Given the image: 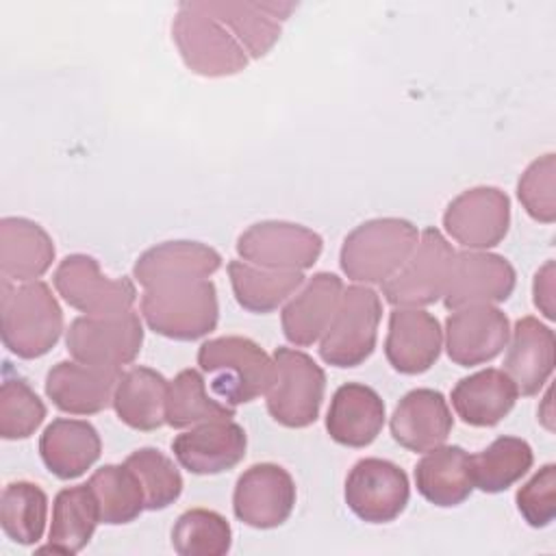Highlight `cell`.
Returning <instances> with one entry per match:
<instances>
[{"mask_svg":"<svg viewBox=\"0 0 556 556\" xmlns=\"http://www.w3.org/2000/svg\"><path fill=\"white\" fill-rule=\"evenodd\" d=\"M2 343L20 358L48 354L63 332V311L50 287L41 280L0 285Z\"/></svg>","mask_w":556,"mask_h":556,"instance_id":"1","label":"cell"},{"mask_svg":"<svg viewBox=\"0 0 556 556\" xmlns=\"http://www.w3.org/2000/svg\"><path fill=\"white\" fill-rule=\"evenodd\" d=\"M141 315L150 330L174 341H195L217 326L219 304L208 278L167 280L143 289Z\"/></svg>","mask_w":556,"mask_h":556,"instance_id":"2","label":"cell"},{"mask_svg":"<svg viewBox=\"0 0 556 556\" xmlns=\"http://www.w3.org/2000/svg\"><path fill=\"white\" fill-rule=\"evenodd\" d=\"M198 365L211 378L213 393L232 408L265 395L274 378V358L248 337L204 341Z\"/></svg>","mask_w":556,"mask_h":556,"instance_id":"3","label":"cell"},{"mask_svg":"<svg viewBox=\"0 0 556 556\" xmlns=\"http://www.w3.org/2000/svg\"><path fill=\"white\" fill-rule=\"evenodd\" d=\"M417 228L402 217H376L356 226L341 245V269L354 282L382 285L410 256Z\"/></svg>","mask_w":556,"mask_h":556,"instance_id":"4","label":"cell"},{"mask_svg":"<svg viewBox=\"0 0 556 556\" xmlns=\"http://www.w3.org/2000/svg\"><path fill=\"white\" fill-rule=\"evenodd\" d=\"M172 37L185 65L204 78L239 74L250 61L235 35L198 2L178 4Z\"/></svg>","mask_w":556,"mask_h":556,"instance_id":"5","label":"cell"},{"mask_svg":"<svg viewBox=\"0 0 556 556\" xmlns=\"http://www.w3.org/2000/svg\"><path fill=\"white\" fill-rule=\"evenodd\" d=\"M274 378L265 393L267 410L285 428H306L319 417L326 391L324 369L304 352L276 348Z\"/></svg>","mask_w":556,"mask_h":556,"instance_id":"6","label":"cell"},{"mask_svg":"<svg viewBox=\"0 0 556 556\" xmlns=\"http://www.w3.org/2000/svg\"><path fill=\"white\" fill-rule=\"evenodd\" d=\"M380 317L382 302L371 287L343 289L332 321L319 339L321 361L341 369L365 363L376 348Z\"/></svg>","mask_w":556,"mask_h":556,"instance_id":"7","label":"cell"},{"mask_svg":"<svg viewBox=\"0 0 556 556\" xmlns=\"http://www.w3.org/2000/svg\"><path fill=\"white\" fill-rule=\"evenodd\" d=\"M454 254V248L437 228H426L404 265L380 285L382 295L395 308L434 304L447 287Z\"/></svg>","mask_w":556,"mask_h":556,"instance_id":"8","label":"cell"},{"mask_svg":"<svg viewBox=\"0 0 556 556\" xmlns=\"http://www.w3.org/2000/svg\"><path fill=\"white\" fill-rule=\"evenodd\" d=\"M54 289L87 317H115L132 311L137 291L128 278H109L89 254L65 256L54 276Z\"/></svg>","mask_w":556,"mask_h":556,"instance_id":"9","label":"cell"},{"mask_svg":"<svg viewBox=\"0 0 556 556\" xmlns=\"http://www.w3.org/2000/svg\"><path fill=\"white\" fill-rule=\"evenodd\" d=\"M143 343V326L135 311L115 317H76L65 334L74 361L106 369L132 363Z\"/></svg>","mask_w":556,"mask_h":556,"instance_id":"10","label":"cell"},{"mask_svg":"<svg viewBox=\"0 0 556 556\" xmlns=\"http://www.w3.org/2000/svg\"><path fill=\"white\" fill-rule=\"evenodd\" d=\"M321 248L324 241L315 230L278 219L252 224L237 239V252L245 263L285 271H304L313 267Z\"/></svg>","mask_w":556,"mask_h":556,"instance_id":"11","label":"cell"},{"mask_svg":"<svg viewBox=\"0 0 556 556\" xmlns=\"http://www.w3.org/2000/svg\"><path fill=\"white\" fill-rule=\"evenodd\" d=\"M408 497V476L391 460L363 458L348 473L345 504L367 523L393 521L404 513Z\"/></svg>","mask_w":556,"mask_h":556,"instance_id":"12","label":"cell"},{"mask_svg":"<svg viewBox=\"0 0 556 556\" xmlns=\"http://www.w3.org/2000/svg\"><path fill=\"white\" fill-rule=\"evenodd\" d=\"M295 497V482L285 467L258 463L239 476L232 493V510L245 526L271 530L289 519Z\"/></svg>","mask_w":556,"mask_h":556,"instance_id":"13","label":"cell"},{"mask_svg":"<svg viewBox=\"0 0 556 556\" xmlns=\"http://www.w3.org/2000/svg\"><path fill=\"white\" fill-rule=\"evenodd\" d=\"M447 235L469 250L497 245L510 226V200L497 187H473L456 195L445 213Z\"/></svg>","mask_w":556,"mask_h":556,"instance_id":"14","label":"cell"},{"mask_svg":"<svg viewBox=\"0 0 556 556\" xmlns=\"http://www.w3.org/2000/svg\"><path fill=\"white\" fill-rule=\"evenodd\" d=\"M515 282L517 274L504 256L482 250H463L454 254L443 304L456 311L473 304L504 302L515 291Z\"/></svg>","mask_w":556,"mask_h":556,"instance_id":"15","label":"cell"},{"mask_svg":"<svg viewBox=\"0 0 556 556\" xmlns=\"http://www.w3.org/2000/svg\"><path fill=\"white\" fill-rule=\"evenodd\" d=\"M510 339L508 317L493 304L452 311L445 319V350L452 363L473 367L493 361Z\"/></svg>","mask_w":556,"mask_h":556,"instance_id":"16","label":"cell"},{"mask_svg":"<svg viewBox=\"0 0 556 556\" xmlns=\"http://www.w3.org/2000/svg\"><path fill=\"white\" fill-rule=\"evenodd\" d=\"M248 447L245 430L230 421H204L172 441L176 460L195 476H215L237 467Z\"/></svg>","mask_w":556,"mask_h":556,"instance_id":"17","label":"cell"},{"mask_svg":"<svg viewBox=\"0 0 556 556\" xmlns=\"http://www.w3.org/2000/svg\"><path fill=\"white\" fill-rule=\"evenodd\" d=\"M443 348V330L424 308H395L389 315L384 354L389 365L406 376L428 371Z\"/></svg>","mask_w":556,"mask_h":556,"instance_id":"18","label":"cell"},{"mask_svg":"<svg viewBox=\"0 0 556 556\" xmlns=\"http://www.w3.org/2000/svg\"><path fill=\"white\" fill-rule=\"evenodd\" d=\"M122 369L61 361L46 376V395L70 415H93L113 404V391Z\"/></svg>","mask_w":556,"mask_h":556,"instance_id":"19","label":"cell"},{"mask_svg":"<svg viewBox=\"0 0 556 556\" xmlns=\"http://www.w3.org/2000/svg\"><path fill=\"white\" fill-rule=\"evenodd\" d=\"M454 426L447 400L434 389H413L391 415L393 439L410 452H428L445 443Z\"/></svg>","mask_w":556,"mask_h":556,"instance_id":"20","label":"cell"},{"mask_svg":"<svg viewBox=\"0 0 556 556\" xmlns=\"http://www.w3.org/2000/svg\"><path fill=\"white\" fill-rule=\"evenodd\" d=\"M343 293V282L337 274L319 271L295 293L280 313L282 332L289 343L306 348L319 341L332 321Z\"/></svg>","mask_w":556,"mask_h":556,"instance_id":"21","label":"cell"},{"mask_svg":"<svg viewBox=\"0 0 556 556\" xmlns=\"http://www.w3.org/2000/svg\"><path fill=\"white\" fill-rule=\"evenodd\" d=\"M556 361L554 330L536 317H521L510 337L504 358V374L521 395H534L547 382Z\"/></svg>","mask_w":556,"mask_h":556,"instance_id":"22","label":"cell"},{"mask_svg":"<svg viewBox=\"0 0 556 556\" xmlns=\"http://www.w3.org/2000/svg\"><path fill=\"white\" fill-rule=\"evenodd\" d=\"M384 426V402L367 384H341L326 415V430L330 439L345 447H365L376 441Z\"/></svg>","mask_w":556,"mask_h":556,"instance_id":"23","label":"cell"},{"mask_svg":"<svg viewBox=\"0 0 556 556\" xmlns=\"http://www.w3.org/2000/svg\"><path fill=\"white\" fill-rule=\"evenodd\" d=\"M222 22L252 59L265 56L280 39V22L298 7L293 2H198Z\"/></svg>","mask_w":556,"mask_h":556,"instance_id":"24","label":"cell"},{"mask_svg":"<svg viewBox=\"0 0 556 556\" xmlns=\"http://www.w3.org/2000/svg\"><path fill=\"white\" fill-rule=\"evenodd\" d=\"M222 267V256L200 241H165L146 250L135 267V280L146 289L167 280L208 278Z\"/></svg>","mask_w":556,"mask_h":556,"instance_id":"25","label":"cell"},{"mask_svg":"<svg viewBox=\"0 0 556 556\" xmlns=\"http://www.w3.org/2000/svg\"><path fill=\"white\" fill-rule=\"evenodd\" d=\"M102 452L98 430L83 419H54L39 439V454L46 469L59 480L83 476Z\"/></svg>","mask_w":556,"mask_h":556,"instance_id":"26","label":"cell"},{"mask_svg":"<svg viewBox=\"0 0 556 556\" xmlns=\"http://www.w3.org/2000/svg\"><path fill=\"white\" fill-rule=\"evenodd\" d=\"M54 261L50 235L26 217L0 222V274L9 282H30L43 276Z\"/></svg>","mask_w":556,"mask_h":556,"instance_id":"27","label":"cell"},{"mask_svg":"<svg viewBox=\"0 0 556 556\" xmlns=\"http://www.w3.org/2000/svg\"><path fill=\"white\" fill-rule=\"evenodd\" d=\"M517 387L502 369H482L460 378L452 389L456 415L473 428L497 426L517 402Z\"/></svg>","mask_w":556,"mask_h":556,"instance_id":"28","label":"cell"},{"mask_svg":"<svg viewBox=\"0 0 556 556\" xmlns=\"http://www.w3.org/2000/svg\"><path fill=\"white\" fill-rule=\"evenodd\" d=\"M415 484L419 495L434 506L452 508L463 504L473 491L469 454L458 445L428 450L415 467Z\"/></svg>","mask_w":556,"mask_h":556,"instance_id":"29","label":"cell"},{"mask_svg":"<svg viewBox=\"0 0 556 556\" xmlns=\"http://www.w3.org/2000/svg\"><path fill=\"white\" fill-rule=\"evenodd\" d=\"M169 382L150 367L122 371L113 391V408L122 424L132 430L150 432L165 424V402Z\"/></svg>","mask_w":556,"mask_h":556,"instance_id":"30","label":"cell"},{"mask_svg":"<svg viewBox=\"0 0 556 556\" xmlns=\"http://www.w3.org/2000/svg\"><path fill=\"white\" fill-rule=\"evenodd\" d=\"M100 523V508L91 486L78 484L56 493L52 504V523L48 532V545L41 552L78 554L96 532Z\"/></svg>","mask_w":556,"mask_h":556,"instance_id":"31","label":"cell"},{"mask_svg":"<svg viewBox=\"0 0 556 556\" xmlns=\"http://www.w3.org/2000/svg\"><path fill=\"white\" fill-rule=\"evenodd\" d=\"M232 293L250 313H271L304 285L302 271L265 269L245 261L228 263Z\"/></svg>","mask_w":556,"mask_h":556,"instance_id":"32","label":"cell"},{"mask_svg":"<svg viewBox=\"0 0 556 556\" xmlns=\"http://www.w3.org/2000/svg\"><path fill=\"white\" fill-rule=\"evenodd\" d=\"M532 447L519 437H497L478 454H469L473 489L502 493L521 480L532 467Z\"/></svg>","mask_w":556,"mask_h":556,"instance_id":"33","label":"cell"},{"mask_svg":"<svg viewBox=\"0 0 556 556\" xmlns=\"http://www.w3.org/2000/svg\"><path fill=\"white\" fill-rule=\"evenodd\" d=\"M87 484L98 500L100 523H130L146 510L143 486L128 465H104L91 473Z\"/></svg>","mask_w":556,"mask_h":556,"instance_id":"34","label":"cell"},{"mask_svg":"<svg viewBox=\"0 0 556 556\" xmlns=\"http://www.w3.org/2000/svg\"><path fill=\"white\" fill-rule=\"evenodd\" d=\"M235 417V408L213 400L206 393V382L198 369H182L167 389L165 424L182 430L204 421H219Z\"/></svg>","mask_w":556,"mask_h":556,"instance_id":"35","label":"cell"},{"mask_svg":"<svg viewBox=\"0 0 556 556\" xmlns=\"http://www.w3.org/2000/svg\"><path fill=\"white\" fill-rule=\"evenodd\" d=\"M48 517L46 493L26 480H17L4 486L0 497V526L4 534L20 543L33 545L41 539Z\"/></svg>","mask_w":556,"mask_h":556,"instance_id":"36","label":"cell"},{"mask_svg":"<svg viewBox=\"0 0 556 556\" xmlns=\"http://www.w3.org/2000/svg\"><path fill=\"white\" fill-rule=\"evenodd\" d=\"M230 543V523L208 508L185 510L172 528V545L180 556H224Z\"/></svg>","mask_w":556,"mask_h":556,"instance_id":"37","label":"cell"},{"mask_svg":"<svg viewBox=\"0 0 556 556\" xmlns=\"http://www.w3.org/2000/svg\"><path fill=\"white\" fill-rule=\"evenodd\" d=\"M124 465H128L146 495V510H163L172 506L182 493V476L172 458H167L156 447H139L135 450Z\"/></svg>","mask_w":556,"mask_h":556,"instance_id":"38","label":"cell"},{"mask_svg":"<svg viewBox=\"0 0 556 556\" xmlns=\"http://www.w3.org/2000/svg\"><path fill=\"white\" fill-rule=\"evenodd\" d=\"M46 406L22 378H7L0 387V437L28 439L43 421Z\"/></svg>","mask_w":556,"mask_h":556,"instance_id":"39","label":"cell"},{"mask_svg":"<svg viewBox=\"0 0 556 556\" xmlns=\"http://www.w3.org/2000/svg\"><path fill=\"white\" fill-rule=\"evenodd\" d=\"M554 176H556V159L549 152L532 161L517 182V195L526 213L532 219L543 224H552L556 219Z\"/></svg>","mask_w":556,"mask_h":556,"instance_id":"40","label":"cell"},{"mask_svg":"<svg viewBox=\"0 0 556 556\" xmlns=\"http://www.w3.org/2000/svg\"><path fill=\"white\" fill-rule=\"evenodd\" d=\"M517 508L532 528H545L556 517V465H543L519 491Z\"/></svg>","mask_w":556,"mask_h":556,"instance_id":"41","label":"cell"},{"mask_svg":"<svg viewBox=\"0 0 556 556\" xmlns=\"http://www.w3.org/2000/svg\"><path fill=\"white\" fill-rule=\"evenodd\" d=\"M534 304L539 311L547 317L554 319V261H547L534 276Z\"/></svg>","mask_w":556,"mask_h":556,"instance_id":"42","label":"cell"}]
</instances>
